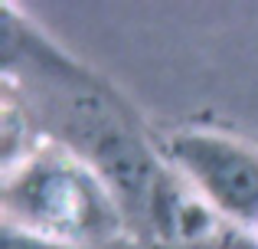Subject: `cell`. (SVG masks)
<instances>
[]
</instances>
